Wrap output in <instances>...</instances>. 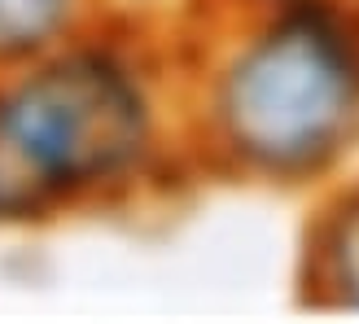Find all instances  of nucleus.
<instances>
[{"label":"nucleus","mask_w":359,"mask_h":324,"mask_svg":"<svg viewBox=\"0 0 359 324\" xmlns=\"http://www.w3.org/2000/svg\"><path fill=\"white\" fill-rule=\"evenodd\" d=\"M167 40L193 175L302 193L359 154V0H193Z\"/></svg>","instance_id":"1"},{"label":"nucleus","mask_w":359,"mask_h":324,"mask_svg":"<svg viewBox=\"0 0 359 324\" xmlns=\"http://www.w3.org/2000/svg\"><path fill=\"white\" fill-rule=\"evenodd\" d=\"M184 171L167 31L97 18L0 66V232L132 206Z\"/></svg>","instance_id":"2"},{"label":"nucleus","mask_w":359,"mask_h":324,"mask_svg":"<svg viewBox=\"0 0 359 324\" xmlns=\"http://www.w3.org/2000/svg\"><path fill=\"white\" fill-rule=\"evenodd\" d=\"M298 298L316 311L359 316V180L333 184L302 228Z\"/></svg>","instance_id":"3"},{"label":"nucleus","mask_w":359,"mask_h":324,"mask_svg":"<svg viewBox=\"0 0 359 324\" xmlns=\"http://www.w3.org/2000/svg\"><path fill=\"white\" fill-rule=\"evenodd\" d=\"M101 0H0V66L35 58L97 22Z\"/></svg>","instance_id":"4"},{"label":"nucleus","mask_w":359,"mask_h":324,"mask_svg":"<svg viewBox=\"0 0 359 324\" xmlns=\"http://www.w3.org/2000/svg\"><path fill=\"white\" fill-rule=\"evenodd\" d=\"M189 5H193V0H101V13L105 18H118V22L171 31Z\"/></svg>","instance_id":"5"}]
</instances>
